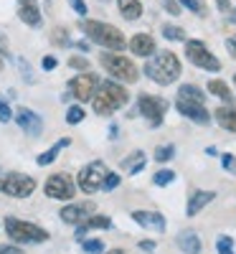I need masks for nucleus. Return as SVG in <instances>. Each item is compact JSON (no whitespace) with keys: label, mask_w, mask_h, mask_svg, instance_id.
Returning a JSON list of instances; mask_svg holds the SVG:
<instances>
[{"label":"nucleus","mask_w":236,"mask_h":254,"mask_svg":"<svg viewBox=\"0 0 236 254\" xmlns=\"http://www.w3.org/2000/svg\"><path fill=\"white\" fill-rule=\"evenodd\" d=\"M102 3H107V0H102Z\"/></svg>","instance_id":"51"},{"label":"nucleus","mask_w":236,"mask_h":254,"mask_svg":"<svg viewBox=\"0 0 236 254\" xmlns=\"http://www.w3.org/2000/svg\"><path fill=\"white\" fill-rule=\"evenodd\" d=\"M69 66L76 69V71H87V69H89V61L84 59V56H71V59H69Z\"/></svg>","instance_id":"36"},{"label":"nucleus","mask_w":236,"mask_h":254,"mask_svg":"<svg viewBox=\"0 0 236 254\" xmlns=\"http://www.w3.org/2000/svg\"><path fill=\"white\" fill-rule=\"evenodd\" d=\"M229 20L236 26V8H231V10H229Z\"/></svg>","instance_id":"47"},{"label":"nucleus","mask_w":236,"mask_h":254,"mask_svg":"<svg viewBox=\"0 0 236 254\" xmlns=\"http://www.w3.org/2000/svg\"><path fill=\"white\" fill-rule=\"evenodd\" d=\"M216 252H219V254H234V239L226 237V234L219 237V239H216Z\"/></svg>","instance_id":"32"},{"label":"nucleus","mask_w":236,"mask_h":254,"mask_svg":"<svg viewBox=\"0 0 236 254\" xmlns=\"http://www.w3.org/2000/svg\"><path fill=\"white\" fill-rule=\"evenodd\" d=\"M185 56L193 66H198L203 71H221V61L213 56V51L203 41H185Z\"/></svg>","instance_id":"6"},{"label":"nucleus","mask_w":236,"mask_h":254,"mask_svg":"<svg viewBox=\"0 0 236 254\" xmlns=\"http://www.w3.org/2000/svg\"><path fill=\"white\" fill-rule=\"evenodd\" d=\"M216 8H219L221 13H229V10H231V3H229V0H216Z\"/></svg>","instance_id":"45"},{"label":"nucleus","mask_w":236,"mask_h":254,"mask_svg":"<svg viewBox=\"0 0 236 254\" xmlns=\"http://www.w3.org/2000/svg\"><path fill=\"white\" fill-rule=\"evenodd\" d=\"M13 120V110L8 107V102L0 97V122H10Z\"/></svg>","instance_id":"38"},{"label":"nucleus","mask_w":236,"mask_h":254,"mask_svg":"<svg viewBox=\"0 0 236 254\" xmlns=\"http://www.w3.org/2000/svg\"><path fill=\"white\" fill-rule=\"evenodd\" d=\"M15 64H18L20 69H23V79H26L28 84H33V74H31V69H28V64H26L23 59H15Z\"/></svg>","instance_id":"41"},{"label":"nucleus","mask_w":236,"mask_h":254,"mask_svg":"<svg viewBox=\"0 0 236 254\" xmlns=\"http://www.w3.org/2000/svg\"><path fill=\"white\" fill-rule=\"evenodd\" d=\"M178 247H180L185 254H201L203 242H201V237H198L193 229H185V231H180V234H178Z\"/></svg>","instance_id":"19"},{"label":"nucleus","mask_w":236,"mask_h":254,"mask_svg":"<svg viewBox=\"0 0 236 254\" xmlns=\"http://www.w3.org/2000/svg\"><path fill=\"white\" fill-rule=\"evenodd\" d=\"M137 112L142 117H147V122L153 127H160L163 117L168 112V102L163 97H155V94H137Z\"/></svg>","instance_id":"8"},{"label":"nucleus","mask_w":236,"mask_h":254,"mask_svg":"<svg viewBox=\"0 0 236 254\" xmlns=\"http://www.w3.org/2000/svg\"><path fill=\"white\" fill-rule=\"evenodd\" d=\"M81 31L92 44H97L107 51H122L127 46L124 33L110 23H102V20H81Z\"/></svg>","instance_id":"3"},{"label":"nucleus","mask_w":236,"mask_h":254,"mask_svg":"<svg viewBox=\"0 0 236 254\" xmlns=\"http://www.w3.org/2000/svg\"><path fill=\"white\" fill-rule=\"evenodd\" d=\"M104 176H107V165L102 163V160H92V163H87L79 171V188L84 190V193H97V190L102 188V181H104Z\"/></svg>","instance_id":"10"},{"label":"nucleus","mask_w":236,"mask_h":254,"mask_svg":"<svg viewBox=\"0 0 236 254\" xmlns=\"http://www.w3.org/2000/svg\"><path fill=\"white\" fill-rule=\"evenodd\" d=\"M160 5H163L170 15H180V3H178V0H160Z\"/></svg>","instance_id":"37"},{"label":"nucleus","mask_w":236,"mask_h":254,"mask_svg":"<svg viewBox=\"0 0 236 254\" xmlns=\"http://www.w3.org/2000/svg\"><path fill=\"white\" fill-rule=\"evenodd\" d=\"M117 8H119V15L127 18V20H137L142 15V3L140 0H117Z\"/></svg>","instance_id":"21"},{"label":"nucleus","mask_w":236,"mask_h":254,"mask_svg":"<svg viewBox=\"0 0 236 254\" xmlns=\"http://www.w3.org/2000/svg\"><path fill=\"white\" fill-rule=\"evenodd\" d=\"M173 181H176V173H173V171H158V173L153 176V183H155V186H170Z\"/></svg>","instance_id":"31"},{"label":"nucleus","mask_w":236,"mask_h":254,"mask_svg":"<svg viewBox=\"0 0 236 254\" xmlns=\"http://www.w3.org/2000/svg\"><path fill=\"white\" fill-rule=\"evenodd\" d=\"M81 249L87 254H102L104 252V242L102 239H84L81 242Z\"/></svg>","instance_id":"29"},{"label":"nucleus","mask_w":236,"mask_h":254,"mask_svg":"<svg viewBox=\"0 0 236 254\" xmlns=\"http://www.w3.org/2000/svg\"><path fill=\"white\" fill-rule=\"evenodd\" d=\"M36 190V181L26 173H8L0 178V193L10 198H28Z\"/></svg>","instance_id":"7"},{"label":"nucleus","mask_w":236,"mask_h":254,"mask_svg":"<svg viewBox=\"0 0 236 254\" xmlns=\"http://www.w3.org/2000/svg\"><path fill=\"white\" fill-rule=\"evenodd\" d=\"M178 3L188 10H193L196 15H206V5H203V0H178Z\"/></svg>","instance_id":"30"},{"label":"nucleus","mask_w":236,"mask_h":254,"mask_svg":"<svg viewBox=\"0 0 236 254\" xmlns=\"http://www.w3.org/2000/svg\"><path fill=\"white\" fill-rule=\"evenodd\" d=\"M221 165H224V171H226V173L236 176V155H231V153H224V155H221Z\"/></svg>","instance_id":"35"},{"label":"nucleus","mask_w":236,"mask_h":254,"mask_svg":"<svg viewBox=\"0 0 236 254\" xmlns=\"http://www.w3.org/2000/svg\"><path fill=\"white\" fill-rule=\"evenodd\" d=\"M234 84H236V74H234Z\"/></svg>","instance_id":"50"},{"label":"nucleus","mask_w":236,"mask_h":254,"mask_svg":"<svg viewBox=\"0 0 236 254\" xmlns=\"http://www.w3.org/2000/svg\"><path fill=\"white\" fill-rule=\"evenodd\" d=\"M213 198H216V193L213 190H196L190 198H188V206H185V214L188 216H196V214H201V208H206Z\"/></svg>","instance_id":"18"},{"label":"nucleus","mask_w":236,"mask_h":254,"mask_svg":"<svg viewBox=\"0 0 236 254\" xmlns=\"http://www.w3.org/2000/svg\"><path fill=\"white\" fill-rule=\"evenodd\" d=\"M178 97H183V99H193V102H206L203 89L196 87V84H183V87L178 89Z\"/></svg>","instance_id":"26"},{"label":"nucleus","mask_w":236,"mask_h":254,"mask_svg":"<svg viewBox=\"0 0 236 254\" xmlns=\"http://www.w3.org/2000/svg\"><path fill=\"white\" fill-rule=\"evenodd\" d=\"M81 120H84V110L79 107V104L69 107V112H66V122H69V125H79Z\"/></svg>","instance_id":"34"},{"label":"nucleus","mask_w":236,"mask_h":254,"mask_svg":"<svg viewBox=\"0 0 236 254\" xmlns=\"http://www.w3.org/2000/svg\"><path fill=\"white\" fill-rule=\"evenodd\" d=\"M208 92L213 94V97H219L221 102H234V94H231V89H229V84H224L221 79H213V81H208Z\"/></svg>","instance_id":"25"},{"label":"nucleus","mask_w":236,"mask_h":254,"mask_svg":"<svg viewBox=\"0 0 236 254\" xmlns=\"http://www.w3.org/2000/svg\"><path fill=\"white\" fill-rule=\"evenodd\" d=\"M13 120L18 122V127L23 130L28 137H41V132H44V120H41V115H36L33 110L28 107H18L13 112Z\"/></svg>","instance_id":"12"},{"label":"nucleus","mask_w":236,"mask_h":254,"mask_svg":"<svg viewBox=\"0 0 236 254\" xmlns=\"http://www.w3.org/2000/svg\"><path fill=\"white\" fill-rule=\"evenodd\" d=\"M132 219L135 224H140L142 229H150V231H165V216L158 214V211H132Z\"/></svg>","instance_id":"16"},{"label":"nucleus","mask_w":236,"mask_h":254,"mask_svg":"<svg viewBox=\"0 0 236 254\" xmlns=\"http://www.w3.org/2000/svg\"><path fill=\"white\" fill-rule=\"evenodd\" d=\"M94 203L92 201H81V203H69V206H63L61 208V221L63 224H71V226H79L84 219H89L94 214Z\"/></svg>","instance_id":"14"},{"label":"nucleus","mask_w":236,"mask_h":254,"mask_svg":"<svg viewBox=\"0 0 236 254\" xmlns=\"http://www.w3.org/2000/svg\"><path fill=\"white\" fill-rule=\"evenodd\" d=\"M119 173H112V171H107V176H104V181H102V190H115L117 186H119Z\"/></svg>","instance_id":"33"},{"label":"nucleus","mask_w":236,"mask_h":254,"mask_svg":"<svg viewBox=\"0 0 236 254\" xmlns=\"http://www.w3.org/2000/svg\"><path fill=\"white\" fill-rule=\"evenodd\" d=\"M107 254H127V252H124V249H110Z\"/></svg>","instance_id":"48"},{"label":"nucleus","mask_w":236,"mask_h":254,"mask_svg":"<svg viewBox=\"0 0 236 254\" xmlns=\"http://www.w3.org/2000/svg\"><path fill=\"white\" fill-rule=\"evenodd\" d=\"M5 231L15 244H44V242H49L46 229H41L31 221H23V219H15V216L5 219Z\"/></svg>","instance_id":"5"},{"label":"nucleus","mask_w":236,"mask_h":254,"mask_svg":"<svg viewBox=\"0 0 236 254\" xmlns=\"http://www.w3.org/2000/svg\"><path fill=\"white\" fill-rule=\"evenodd\" d=\"M213 117H216V122L224 127V130L236 132V110L234 107H219L216 112H213Z\"/></svg>","instance_id":"22"},{"label":"nucleus","mask_w":236,"mask_h":254,"mask_svg":"<svg viewBox=\"0 0 236 254\" xmlns=\"http://www.w3.org/2000/svg\"><path fill=\"white\" fill-rule=\"evenodd\" d=\"M69 5H71V10L76 13V15H87L89 10H87V3L84 0H69Z\"/></svg>","instance_id":"40"},{"label":"nucleus","mask_w":236,"mask_h":254,"mask_svg":"<svg viewBox=\"0 0 236 254\" xmlns=\"http://www.w3.org/2000/svg\"><path fill=\"white\" fill-rule=\"evenodd\" d=\"M112 226V219L110 216H89V219H84L79 226H76V239L84 242V234H87L89 229H110Z\"/></svg>","instance_id":"20"},{"label":"nucleus","mask_w":236,"mask_h":254,"mask_svg":"<svg viewBox=\"0 0 236 254\" xmlns=\"http://www.w3.org/2000/svg\"><path fill=\"white\" fill-rule=\"evenodd\" d=\"M0 254H23V249L15 244H0Z\"/></svg>","instance_id":"43"},{"label":"nucleus","mask_w":236,"mask_h":254,"mask_svg":"<svg viewBox=\"0 0 236 254\" xmlns=\"http://www.w3.org/2000/svg\"><path fill=\"white\" fill-rule=\"evenodd\" d=\"M140 249L142 252H155V242H140Z\"/></svg>","instance_id":"46"},{"label":"nucleus","mask_w":236,"mask_h":254,"mask_svg":"<svg viewBox=\"0 0 236 254\" xmlns=\"http://www.w3.org/2000/svg\"><path fill=\"white\" fill-rule=\"evenodd\" d=\"M183 66H180V59L173 54V51H160L155 54L153 59H147L145 64V76L150 81L160 84V87H168V84H173L178 76H180Z\"/></svg>","instance_id":"2"},{"label":"nucleus","mask_w":236,"mask_h":254,"mask_svg":"<svg viewBox=\"0 0 236 254\" xmlns=\"http://www.w3.org/2000/svg\"><path fill=\"white\" fill-rule=\"evenodd\" d=\"M145 163H147V158H145V153L142 150H135L132 155H127L124 160H122V165H124V171L130 173V176H137L142 168H145Z\"/></svg>","instance_id":"24"},{"label":"nucleus","mask_w":236,"mask_h":254,"mask_svg":"<svg viewBox=\"0 0 236 254\" xmlns=\"http://www.w3.org/2000/svg\"><path fill=\"white\" fill-rule=\"evenodd\" d=\"M44 190H46L49 198L69 201V198H74V193H76V183H74V178H71L69 173H54V176L46 178Z\"/></svg>","instance_id":"9"},{"label":"nucleus","mask_w":236,"mask_h":254,"mask_svg":"<svg viewBox=\"0 0 236 254\" xmlns=\"http://www.w3.org/2000/svg\"><path fill=\"white\" fill-rule=\"evenodd\" d=\"M176 110H178L183 117H188L190 122H196V125H208V122H211V115H208V110L203 107V102H193V99L178 97V99H176Z\"/></svg>","instance_id":"13"},{"label":"nucleus","mask_w":236,"mask_h":254,"mask_svg":"<svg viewBox=\"0 0 236 254\" xmlns=\"http://www.w3.org/2000/svg\"><path fill=\"white\" fill-rule=\"evenodd\" d=\"M176 158V145H160L158 150H155V160L158 163H168V160H173Z\"/></svg>","instance_id":"27"},{"label":"nucleus","mask_w":236,"mask_h":254,"mask_svg":"<svg viewBox=\"0 0 236 254\" xmlns=\"http://www.w3.org/2000/svg\"><path fill=\"white\" fill-rule=\"evenodd\" d=\"M99 64L104 66V71L115 76L117 81H124V84H135L140 79V71L135 66L132 59L122 56V51H104L99 56Z\"/></svg>","instance_id":"4"},{"label":"nucleus","mask_w":236,"mask_h":254,"mask_svg":"<svg viewBox=\"0 0 236 254\" xmlns=\"http://www.w3.org/2000/svg\"><path fill=\"white\" fill-rule=\"evenodd\" d=\"M3 56H5V54H3V51H0V69H3Z\"/></svg>","instance_id":"49"},{"label":"nucleus","mask_w":236,"mask_h":254,"mask_svg":"<svg viewBox=\"0 0 236 254\" xmlns=\"http://www.w3.org/2000/svg\"><path fill=\"white\" fill-rule=\"evenodd\" d=\"M18 18L23 20L26 26L38 28L41 23H44V18H41V8H38V0H18Z\"/></svg>","instance_id":"15"},{"label":"nucleus","mask_w":236,"mask_h":254,"mask_svg":"<svg viewBox=\"0 0 236 254\" xmlns=\"http://www.w3.org/2000/svg\"><path fill=\"white\" fill-rule=\"evenodd\" d=\"M163 36H165L168 41H185V31L178 28V26H170V23L163 26Z\"/></svg>","instance_id":"28"},{"label":"nucleus","mask_w":236,"mask_h":254,"mask_svg":"<svg viewBox=\"0 0 236 254\" xmlns=\"http://www.w3.org/2000/svg\"><path fill=\"white\" fill-rule=\"evenodd\" d=\"M130 51L135 54V56H142V59H147V56H153L155 54V38L150 36V33H135L132 38H130Z\"/></svg>","instance_id":"17"},{"label":"nucleus","mask_w":236,"mask_h":254,"mask_svg":"<svg viewBox=\"0 0 236 254\" xmlns=\"http://www.w3.org/2000/svg\"><path fill=\"white\" fill-rule=\"evenodd\" d=\"M56 64H59L56 56H46L44 61H41V66H44V71H54V69H56Z\"/></svg>","instance_id":"42"},{"label":"nucleus","mask_w":236,"mask_h":254,"mask_svg":"<svg viewBox=\"0 0 236 254\" xmlns=\"http://www.w3.org/2000/svg\"><path fill=\"white\" fill-rule=\"evenodd\" d=\"M51 41H54V44H61V46H69L71 44V41L66 38V31H63V28H56L54 36H51Z\"/></svg>","instance_id":"39"},{"label":"nucleus","mask_w":236,"mask_h":254,"mask_svg":"<svg viewBox=\"0 0 236 254\" xmlns=\"http://www.w3.org/2000/svg\"><path fill=\"white\" fill-rule=\"evenodd\" d=\"M127 102H130V94L119 81H102L92 97V110L99 117H110L117 110H122Z\"/></svg>","instance_id":"1"},{"label":"nucleus","mask_w":236,"mask_h":254,"mask_svg":"<svg viewBox=\"0 0 236 254\" xmlns=\"http://www.w3.org/2000/svg\"><path fill=\"white\" fill-rule=\"evenodd\" d=\"M226 51H229V54H231V56L236 59V33L226 38Z\"/></svg>","instance_id":"44"},{"label":"nucleus","mask_w":236,"mask_h":254,"mask_svg":"<svg viewBox=\"0 0 236 254\" xmlns=\"http://www.w3.org/2000/svg\"><path fill=\"white\" fill-rule=\"evenodd\" d=\"M69 145H71V140H69V137H63L61 142L51 145V147H49L46 153H41V155L36 158V163H38V165H51V163H54V160L59 158V153L63 150V147H69Z\"/></svg>","instance_id":"23"},{"label":"nucleus","mask_w":236,"mask_h":254,"mask_svg":"<svg viewBox=\"0 0 236 254\" xmlns=\"http://www.w3.org/2000/svg\"><path fill=\"white\" fill-rule=\"evenodd\" d=\"M97 87H99V76L92 71H84V74H76L69 79V94L76 102H92Z\"/></svg>","instance_id":"11"}]
</instances>
